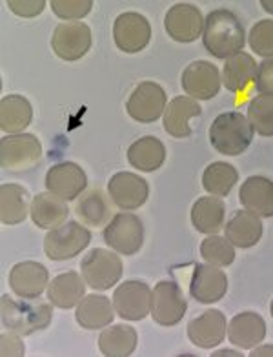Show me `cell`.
I'll list each match as a JSON object with an SVG mask.
<instances>
[{"mask_svg": "<svg viewBox=\"0 0 273 357\" xmlns=\"http://www.w3.org/2000/svg\"><path fill=\"white\" fill-rule=\"evenodd\" d=\"M244 43V26L233 11L215 10L208 13L204 22L203 44L210 55L228 61L230 56L242 52Z\"/></svg>", "mask_w": 273, "mask_h": 357, "instance_id": "obj_1", "label": "cell"}, {"mask_svg": "<svg viewBox=\"0 0 273 357\" xmlns=\"http://www.w3.org/2000/svg\"><path fill=\"white\" fill-rule=\"evenodd\" d=\"M2 326L20 335H31L35 332L46 330L52 323V305L33 299H13L11 296H2L0 305Z\"/></svg>", "mask_w": 273, "mask_h": 357, "instance_id": "obj_2", "label": "cell"}, {"mask_svg": "<svg viewBox=\"0 0 273 357\" xmlns=\"http://www.w3.org/2000/svg\"><path fill=\"white\" fill-rule=\"evenodd\" d=\"M254 128L248 117L239 112L221 113L210 126V142L219 153L237 157L248 150L254 141Z\"/></svg>", "mask_w": 273, "mask_h": 357, "instance_id": "obj_3", "label": "cell"}, {"mask_svg": "<svg viewBox=\"0 0 273 357\" xmlns=\"http://www.w3.org/2000/svg\"><path fill=\"white\" fill-rule=\"evenodd\" d=\"M80 272L88 287L97 291H104L114 288L120 281L124 264L114 250L95 248L82 259Z\"/></svg>", "mask_w": 273, "mask_h": 357, "instance_id": "obj_4", "label": "cell"}, {"mask_svg": "<svg viewBox=\"0 0 273 357\" xmlns=\"http://www.w3.org/2000/svg\"><path fill=\"white\" fill-rule=\"evenodd\" d=\"M91 243V231L77 221L64 222L44 237V252L49 261H68L84 252Z\"/></svg>", "mask_w": 273, "mask_h": 357, "instance_id": "obj_5", "label": "cell"}, {"mask_svg": "<svg viewBox=\"0 0 273 357\" xmlns=\"http://www.w3.org/2000/svg\"><path fill=\"white\" fill-rule=\"evenodd\" d=\"M104 243L123 255H135L144 245V225L135 213L123 212L111 217L104 228Z\"/></svg>", "mask_w": 273, "mask_h": 357, "instance_id": "obj_6", "label": "cell"}, {"mask_svg": "<svg viewBox=\"0 0 273 357\" xmlns=\"http://www.w3.org/2000/svg\"><path fill=\"white\" fill-rule=\"evenodd\" d=\"M42 157V144L37 135L15 133L6 135L0 141V165L10 172L31 169Z\"/></svg>", "mask_w": 273, "mask_h": 357, "instance_id": "obj_7", "label": "cell"}, {"mask_svg": "<svg viewBox=\"0 0 273 357\" xmlns=\"http://www.w3.org/2000/svg\"><path fill=\"white\" fill-rule=\"evenodd\" d=\"M168 106V95L164 88L157 82H141L130 95L126 102L127 115L142 124H151L159 121L160 115H164Z\"/></svg>", "mask_w": 273, "mask_h": 357, "instance_id": "obj_8", "label": "cell"}, {"mask_svg": "<svg viewBox=\"0 0 273 357\" xmlns=\"http://www.w3.org/2000/svg\"><path fill=\"white\" fill-rule=\"evenodd\" d=\"M204 22H206V17L203 11L195 4H186V2L171 6L164 17L166 33L170 35L175 43L180 44H192L198 40L204 33Z\"/></svg>", "mask_w": 273, "mask_h": 357, "instance_id": "obj_9", "label": "cell"}, {"mask_svg": "<svg viewBox=\"0 0 273 357\" xmlns=\"http://www.w3.org/2000/svg\"><path fill=\"white\" fill-rule=\"evenodd\" d=\"M188 310V301L177 282L160 281L153 288L151 317L160 326H175L182 321Z\"/></svg>", "mask_w": 273, "mask_h": 357, "instance_id": "obj_10", "label": "cell"}, {"mask_svg": "<svg viewBox=\"0 0 273 357\" xmlns=\"http://www.w3.org/2000/svg\"><path fill=\"white\" fill-rule=\"evenodd\" d=\"M151 297L153 290L148 287V282L139 279L124 281L114 291L115 312L124 321H142L151 314Z\"/></svg>", "mask_w": 273, "mask_h": 357, "instance_id": "obj_11", "label": "cell"}, {"mask_svg": "<svg viewBox=\"0 0 273 357\" xmlns=\"http://www.w3.org/2000/svg\"><path fill=\"white\" fill-rule=\"evenodd\" d=\"M114 40L123 53L133 55L142 52L151 40L150 20L136 11L120 13L114 24Z\"/></svg>", "mask_w": 273, "mask_h": 357, "instance_id": "obj_12", "label": "cell"}, {"mask_svg": "<svg viewBox=\"0 0 273 357\" xmlns=\"http://www.w3.org/2000/svg\"><path fill=\"white\" fill-rule=\"evenodd\" d=\"M52 47L58 59L80 61L91 47V29L84 22H62L52 35Z\"/></svg>", "mask_w": 273, "mask_h": 357, "instance_id": "obj_13", "label": "cell"}, {"mask_svg": "<svg viewBox=\"0 0 273 357\" xmlns=\"http://www.w3.org/2000/svg\"><path fill=\"white\" fill-rule=\"evenodd\" d=\"M221 73L213 62L195 61L182 71L180 84L192 99L210 100L221 91Z\"/></svg>", "mask_w": 273, "mask_h": 357, "instance_id": "obj_14", "label": "cell"}, {"mask_svg": "<svg viewBox=\"0 0 273 357\" xmlns=\"http://www.w3.org/2000/svg\"><path fill=\"white\" fill-rule=\"evenodd\" d=\"M46 188L64 201H75L88 188V175L77 162H61L47 169Z\"/></svg>", "mask_w": 273, "mask_h": 357, "instance_id": "obj_15", "label": "cell"}, {"mask_svg": "<svg viewBox=\"0 0 273 357\" xmlns=\"http://www.w3.org/2000/svg\"><path fill=\"white\" fill-rule=\"evenodd\" d=\"M108 195L114 204L123 210H136L150 197V184L146 178L130 172H118L108 181Z\"/></svg>", "mask_w": 273, "mask_h": 357, "instance_id": "obj_16", "label": "cell"}, {"mask_svg": "<svg viewBox=\"0 0 273 357\" xmlns=\"http://www.w3.org/2000/svg\"><path fill=\"white\" fill-rule=\"evenodd\" d=\"M228 291V275L213 264H195L189 281V294L197 303L213 305L219 303Z\"/></svg>", "mask_w": 273, "mask_h": 357, "instance_id": "obj_17", "label": "cell"}, {"mask_svg": "<svg viewBox=\"0 0 273 357\" xmlns=\"http://www.w3.org/2000/svg\"><path fill=\"white\" fill-rule=\"evenodd\" d=\"M228 332L226 315L221 310H206L189 321L188 339L192 344L204 350H212L224 341Z\"/></svg>", "mask_w": 273, "mask_h": 357, "instance_id": "obj_18", "label": "cell"}, {"mask_svg": "<svg viewBox=\"0 0 273 357\" xmlns=\"http://www.w3.org/2000/svg\"><path fill=\"white\" fill-rule=\"evenodd\" d=\"M49 284L47 268L35 261L17 263L10 272V287L15 296L24 299H37Z\"/></svg>", "mask_w": 273, "mask_h": 357, "instance_id": "obj_19", "label": "cell"}, {"mask_svg": "<svg viewBox=\"0 0 273 357\" xmlns=\"http://www.w3.org/2000/svg\"><path fill=\"white\" fill-rule=\"evenodd\" d=\"M239 201L254 215L273 217V181L263 175H251L240 186Z\"/></svg>", "mask_w": 273, "mask_h": 357, "instance_id": "obj_20", "label": "cell"}, {"mask_svg": "<svg viewBox=\"0 0 273 357\" xmlns=\"http://www.w3.org/2000/svg\"><path fill=\"white\" fill-rule=\"evenodd\" d=\"M230 343L242 350H251L266 337V323L257 312H240L228 324Z\"/></svg>", "mask_w": 273, "mask_h": 357, "instance_id": "obj_21", "label": "cell"}, {"mask_svg": "<svg viewBox=\"0 0 273 357\" xmlns=\"http://www.w3.org/2000/svg\"><path fill=\"white\" fill-rule=\"evenodd\" d=\"M203 115V108L192 97H175L164 109V130L175 139H186L192 135L189 121Z\"/></svg>", "mask_w": 273, "mask_h": 357, "instance_id": "obj_22", "label": "cell"}, {"mask_svg": "<svg viewBox=\"0 0 273 357\" xmlns=\"http://www.w3.org/2000/svg\"><path fill=\"white\" fill-rule=\"evenodd\" d=\"M224 234L235 248H254L263 237V222L248 210H237L224 225Z\"/></svg>", "mask_w": 273, "mask_h": 357, "instance_id": "obj_23", "label": "cell"}, {"mask_svg": "<svg viewBox=\"0 0 273 357\" xmlns=\"http://www.w3.org/2000/svg\"><path fill=\"white\" fill-rule=\"evenodd\" d=\"M115 306L108 297L99 296V294H90L84 296V299L77 305L75 319L77 323L86 330H100L106 328L114 323Z\"/></svg>", "mask_w": 273, "mask_h": 357, "instance_id": "obj_24", "label": "cell"}, {"mask_svg": "<svg viewBox=\"0 0 273 357\" xmlns=\"http://www.w3.org/2000/svg\"><path fill=\"white\" fill-rule=\"evenodd\" d=\"M86 281L77 272L61 273L47 284V299L61 310H70L86 296Z\"/></svg>", "mask_w": 273, "mask_h": 357, "instance_id": "obj_25", "label": "cell"}, {"mask_svg": "<svg viewBox=\"0 0 273 357\" xmlns=\"http://www.w3.org/2000/svg\"><path fill=\"white\" fill-rule=\"evenodd\" d=\"M31 221L35 226L42 228V230H53L57 226L64 225L70 215V208L66 201L57 197L55 193H38L31 201Z\"/></svg>", "mask_w": 273, "mask_h": 357, "instance_id": "obj_26", "label": "cell"}, {"mask_svg": "<svg viewBox=\"0 0 273 357\" xmlns=\"http://www.w3.org/2000/svg\"><path fill=\"white\" fill-rule=\"evenodd\" d=\"M224 217H226V204L215 195H204L197 199L192 206V225L198 234H219L224 226Z\"/></svg>", "mask_w": 273, "mask_h": 357, "instance_id": "obj_27", "label": "cell"}, {"mask_svg": "<svg viewBox=\"0 0 273 357\" xmlns=\"http://www.w3.org/2000/svg\"><path fill=\"white\" fill-rule=\"evenodd\" d=\"M127 162L139 172H157L166 160V146L157 137H142L127 148Z\"/></svg>", "mask_w": 273, "mask_h": 357, "instance_id": "obj_28", "label": "cell"}, {"mask_svg": "<svg viewBox=\"0 0 273 357\" xmlns=\"http://www.w3.org/2000/svg\"><path fill=\"white\" fill-rule=\"evenodd\" d=\"M33 121V108L22 95H8L0 100V128L2 132L15 135L22 133Z\"/></svg>", "mask_w": 273, "mask_h": 357, "instance_id": "obj_29", "label": "cell"}, {"mask_svg": "<svg viewBox=\"0 0 273 357\" xmlns=\"http://www.w3.org/2000/svg\"><path fill=\"white\" fill-rule=\"evenodd\" d=\"M29 212H31V206H29L28 190L20 184H2V188H0V221L8 226L20 225L26 221Z\"/></svg>", "mask_w": 273, "mask_h": 357, "instance_id": "obj_30", "label": "cell"}, {"mask_svg": "<svg viewBox=\"0 0 273 357\" xmlns=\"http://www.w3.org/2000/svg\"><path fill=\"white\" fill-rule=\"evenodd\" d=\"M136 330L130 324H111L99 335V348L106 357H130L136 348Z\"/></svg>", "mask_w": 273, "mask_h": 357, "instance_id": "obj_31", "label": "cell"}, {"mask_svg": "<svg viewBox=\"0 0 273 357\" xmlns=\"http://www.w3.org/2000/svg\"><path fill=\"white\" fill-rule=\"evenodd\" d=\"M257 62L248 53H237L224 62L222 68V82L228 91H244L257 79Z\"/></svg>", "mask_w": 273, "mask_h": 357, "instance_id": "obj_32", "label": "cell"}, {"mask_svg": "<svg viewBox=\"0 0 273 357\" xmlns=\"http://www.w3.org/2000/svg\"><path fill=\"white\" fill-rule=\"evenodd\" d=\"M75 215L86 225L99 228L111 221V202L102 190H88L77 201Z\"/></svg>", "mask_w": 273, "mask_h": 357, "instance_id": "obj_33", "label": "cell"}, {"mask_svg": "<svg viewBox=\"0 0 273 357\" xmlns=\"http://www.w3.org/2000/svg\"><path fill=\"white\" fill-rule=\"evenodd\" d=\"M239 181V172L228 162H212L208 165L203 174V186L210 195L226 197Z\"/></svg>", "mask_w": 273, "mask_h": 357, "instance_id": "obj_34", "label": "cell"}, {"mask_svg": "<svg viewBox=\"0 0 273 357\" xmlns=\"http://www.w3.org/2000/svg\"><path fill=\"white\" fill-rule=\"evenodd\" d=\"M248 121L255 133L273 137V95H257L248 104Z\"/></svg>", "mask_w": 273, "mask_h": 357, "instance_id": "obj_35", "label": "cell"}, {"mask_svg": "<svg viewBox=\"0 0 273 357\" xmlns=\"http://www.w3.org/2000/svg\"><path fill=\"white\" fill-rule=\"evenodd\" d=\"M201 255L208 264L213 266H230L235 261V246L226 237L210 235L201 243Z\"/></svg>", "mask_w": 273, "mask_h": 357, "instance_id": "obj_36", "label": "cell"}, {"mask_svg": "<svg viewBox=\"0 0 273 357\" xmlns=\"http://www.w3.org/2000/svg\"><path fill=\"white\" fill-rule=\"evenodd\" d=\"M248 44L259 56L273 59V20L264 19L254 24L248 35Z\"/></svg>", "mask_w": 273, "mask_h": 357, "instance_id": "obj_37", "label": "cell"}, {"mask_svg": "<svg viewBox=\"0 0 273 357\" xmlns=\"http://www.w3.org/2000/svg\"><path fill=\"white\" fill-rule=\"evenodd\" d=\"M52 11L58 19L68 22H77V19H84L93 8V0H52Z\"/></svg>", "mask_w": 273, "mask_h": 357, "instance_id": "obj_38", "label": "cell"}, {"mask_svg": "<svg viewBox=\"0 0 273 357\" xmlns=\"http://www.w3.org/2000/svg\"><path fill=\"white\" fill-rule=\"evenodd\" d=\"M8 6L17 17L33 19V17H38L42 13L46 2L44 0H8Z\"/></svg>", "mask_w": 273, "mask_h": 357, "instance_id": "obj_39", "label": "cell"}, {"mask_svg": "<svg viewBox=\"0 0 273 357\" xmlns=\"http://www.w3.org/2000/svg\"><path fill=\"white\" fill-rule=\"evenodd\" d=\"M19 335H17V332H11V334L4 332V334L0 335V356H24L26 344H24V341Z\"/></svg>", "mask_w": 273, "mask_h": 357, "instance_id": "obj_40", "label": "cell"}, {"mask_svg": "<svg viewBox=\"0 0 273 357\" xmlns=\"http://www.w3.org/2000/svg\"><path fill=\"white\" fill-rule=\"evenodd\" d=\"M255 84H257V91H260V95H273V59L260 62Z\"/></svg>", "mask_w": 273, "mask_h": 357, "instance_id": "obj_41", "label": "cell"}, {"mask_svg": "<svg viewBox=\"0 0 273 357\" xmlns=\"http://www.w3.org/2000/svg\"><path fill=\"white\" fill-rule=\"evenodd\" d=\"M251 357H273V344H257L255 348H251Z\"/></svg>", "mask_w": 273, "mask_h": 357, "instance_id": "obj_42", "label": "cell"}, {"mask_svg": "<svg viewBox=\"0 0 273 357\" xmlns=\"http://www.w3.org/2000/svg\"><path fill=\"white\" fill-rule=\"evenodd\" d=\"M213 357H237V356H240L239 352H237V350H221V352H215V354H212Z\"/></svg>", "mask_w": 273, "mask_h": 357, "instance_id": "obj_43", "label": "cell"}, {"mask_svg": "<svg viewBox=\"0 0 273 357\" xmlns=\"http://www.w3.org/2000/svg\"><path fill=\"white\" fill-rule=\"evenodd\" d=\"M260 6H263V10L266 11V13L273 15V0H260Z\"/></svg>", "mask_w": 273, "mask_h": 357, "instance_id": "obj_44", "label": "cell"}, {"mask_svg": "<svg viewBox=\"0 0 273 357\" xmlns=\"http://www.w3.org/2000/svg\"><path fill=\"white\" fill-rule=\"evenodd\" d=\"M270 314H272V317H273V301H272V305H270Z\"/></svg>", "mask_w": 273, "mask_h": 357, "instance_id": "obj_45", "label": "cell"}]
</instances>
